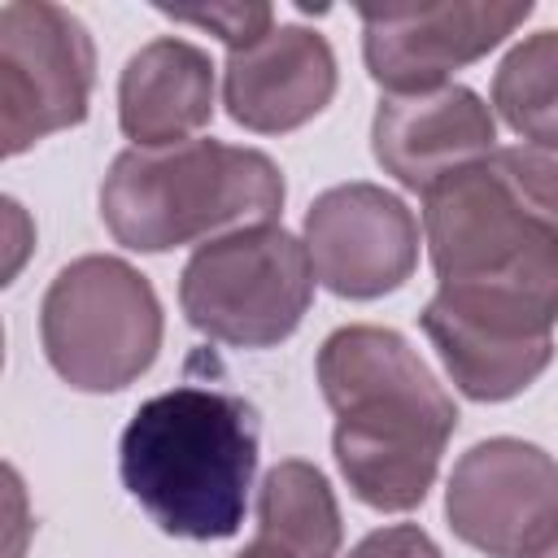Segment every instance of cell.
<instances>
[{
	"label": "cell",
	"mask_w": 558,
	"mask_h": 558,
	"mask_svg": "<svg viewBox=\"0 0 558 558\" xmlns=\"http://www.w3.org/2000/svg\"><path fill=\"white\" fill-rule=\"evenodd\" d=\"M436 292L418 314L445 375L471 401L527 392L558 327V157L514 144L423 192Z\"/></svg>",
	"instance_id": "6da1fadb"
},
{
	"label": "cell",
	"mask_w": 558,
	"mask_h": 558,
	"mask_svg": "<svg viewBox=\"0 0 558 558\" xmlns=\"http://www.w3.org/2000/svg\"><path fill=\"white\" fill-rule=\"evenodd\" d=\"M314 375L336 414L331 453L349 493L379 514L423 506L458 405L418 349L392 327L349 323L318 344Z\"/></svg>",
	"instance_id": "7a4b0ae2"
},
{
	"label": "cell",
	"mask_w": 558,
	"mask_h": 558,
	"mask_svg": "<svg viewBox=\"0 0 558 558\" xmlns=\"http://www.w3.org/2000/svg\"><path fill=\"white\" fill-rule=\"evenodd\" d=\"M257 449L262 418L248 397L183 379L140 401L118 440V475L166 536L227 541L244 523Z\"/></svg>",
	"instance_id": "3957f363"
},
{
	"label": "cell",
	"mask_w": 558,
	"mask_h": 558,
	"mask_svg": "<svg viewBox=\"0 0 558 558\" xmlns=\"http://www.w3.org/2000/svg\"><path fill=\"white\" fill-rule=\"evenodd\" d=\"M283 196V170L262 148L183 140L122 148L100 179V222L131 253H166L275 222Z\"/></svg>",
	"instance_id": "277c9868"
},
{
	"label": "cell",
	"mask_w": 558,
	"mask_h": 558,
	"mask_svg": "<svg viewBox=\"0 0 558 558\" xmlns=\"http://www.w3.org/2000/svg\"><path fill=\"white\" fill-rule=\"evenodd\" d=\"M161 301L131 262L87 253L61 266L39 301V344L74 392L131 388L161 349Z\"/></svg>",
	"instance_id": "5b68a950"
},
{
	"label": "cell",
	"mask_w": 558,
	"mask_h": 558,
	"mask_svg": "<svg viewBox=\"0 0 558 558\" xmlns=\"http://www.w3.org/2000/svg\"><path fill=\"white\" fill-rule=\"evenodd\" d=\"M314 283L305 240L257 222L196 244L179 275V310L214 344L275 349L310 314Z\"/></svg>",
	"instance_id": "8992f818"
},
{
	"label": "cell",
	"mask_w": 558,
	"mask_h": 558,
	"mask_svg": "<svg viewBox=\"0 0 558 558\" xmlns=\"http://www.w3.org/2000/svg\"><path fill=\"white\" fill-rule=\"evenodd\" d=\"M96 87V44L70 9L52 0H9L0 9V153L22 157L39 140L87 122Z\"/></svg>",
	"instance_id": "52a82bcc"
},
{
	"label": "cell",
	"mask_w": 558,
	"mask_h": 558,
	"mask_svg": "<svg viewBox=\"0 0 558 558\" xmlns=\"http://www.w3.org/2000/svg\"><path fill=\"white\" fill-rule=\"evenodd\" d=\"M445 519L484 558H536L558 532V458L519 436L475 440L449 471Z\"/></svg>",
	"instance_id": "ba28073f"
},
{
	"label": "cell",
	"mask_w": 558,
	"mask_h": 558,
	"mask_svg": "<svg viewBox=\"0 0 558 558\" xmlns=\"http://www.w3.org/2000/svg\"><path fill=\"white\" fill-rule=\"evenodd\" d=\"M314 279L344 301H375L397 292L418 266L414 209L366 179L336 183L314 196L301 227Z\"/></svg>",
	"instance_id": "9c48e42d"
},
{
	"label": "cell",
	"mask_w": 558,
	"mask_h": 558,
	"mask_svg": "<svg viewBox=\"0 0 558 558\" xmlns=\"http://www.w3.org/2000/svg\"><path fill=\"white\" fill-rule=\"evenodd\" d=\"M362 61L384 96H410L445 87L453 70L501 48L532 4H414V9H362Z\"/></svg>",
	"instance_id": "30bf717a"
},
{
	"label": "cell",
	"mask_w": 558,
	"mask_h": 558,
	"mask_svg": "<svg viewBox=\"0 0 558 558\" xmlns=\"http://www.w3.org/2000/svg\"><path fill=\"white\" fill-rule=\"evenodd\" d=\"M493 148H497L493 105L462 83H445L410 96H379L371 118V153L379 170L418 196L436 187L445 174L488 157Z\"/></svg>",
	"instance_id": "8fae6325"
},
{
	"label": "cell",
	"mask_w": 558,
	"mask_h": 558,
	"mask_svg": "<svg viewBox=\"0 0 558 558\" xmlns=\"http://www.w3.org/2000/svg\"><path fill=\"white\" fill-rule=\"evenodd\" d=\"M336 96V52L327 35L301 22H279L248 48L227 52L222 105L253 135H288L314 122Z\"/></svg>",
	"instance_id": "7c38bea8"
},
{
	"label": "cell",
	"mask_w": 558,
	"mask_h": 558,
	"mask_svg": "<svg viewBox=\"0 0 558 558\" xmlns=\"http://www.w3.org/2000/svg\"><path fill=\"white\" fill-rule=\"evenodd\" d=\"M214 61L205 48L161 35L126 57L118 74V126L131 148H166L192 140L214 118Z\"/></svg>",
	"instance_id": "4fadbf2b"
},
{
	"label": "cell",
	"mask_w": 558,
	"mask_h": 558,
	"mask_svg": "<svg viewBox=\"0 0 558 558\" xmlns=\"http://www.w3.org/2000/svg\"><path fill=\"white\" fill-rule=\"evenodd\" d=\"M344 541L340 506L327 475L305 458H283L262 475L257 532L244 558H336Z\"/></svg>",
	"instance_id": "5bb4252c"
},
{
	"label": "cell",
	"mask_w": 558,
	"mask_h": 558,
	"mask_svg": "<svg viewBox=\"0 0 558 558\" xmlns=\"http://www.w3.org/2000/svg\"><path fill=\"white\" fill-rule=\"evenodd\" d=\"M493 113L527 144L558 157V31L523 35L493 74Z\"/></svg>",
	"instance_id": "9a60e30c"
},
{
	"label": "cell",
	"mask_w": 558,
	"mask_h": 558,
	"mask_svg": "<svg viewBox=\"0 0 558 558\" xmlns=\"http://www.w3.org/2000/svg\"><path fill=\"white\" fill-rule=\"evenodd\" d=\"M161 17H170L174 26H196V31H209L227 44V52L235 48H248L257 44L262 35H270L279 22H275V9L262 4V0H248V4H209V9H157Z\"/></svg>",
	"instance_id": "2e32d148"
},
{
	"label": "cell",
	"mask_w": 558,
	"mask_h": 558,
	"mask_svg": "<svg viewBox=\"0 0 558 558\" xmlns=\"http://www.w3.org/2000/svg\"><path fill=\"white\" fill-rule=\"evenodd\" d=\"M349 558H445V554L418 523H388V527L366 532L349 549Z\"/></svg>",
	"instance_id": "e0dca14e"
},
{
	"label": "cell",
	"mask_w": 558,
	"mask_h": 558,
	"mask_svg": "<svg viewBox=\"0 0 558 558\" xmlns=\"http://www.w3.org/2000/svg\"><path fill=\"white\" fill-rule=\"evenodd\" d=\"M4 227H9V262H4V283L17 275V266H22V257H26V248L35 244V231H31V222H26V214H22V205L13 201V196H4Z\"/></svg>",
	"instance_id": "ac0fdd59"
},
{
	"label": "cell",
	"mask_w": 558,
	"mask_h": 558,
	"mask_svg": "<svg viewBox=\"0 0 558 558\" xmlns=\"http://www.w3.org/2000/svg\"><path fill=\"white\" fill-rule=\"evenodd\" d=\"M536 558H558V532H554V541H549V545H545Z\"/></svg>",
	"instance_id": "d6986e66"
},
{
	"label": "cell",
	"mask_w": 558,
	"mask_h": 558,
	"mask_svg": "<svg viewBox=\"0 0 558 558\" xmlns=\"http://www.w3.org/2000/svg\"><path fill=\"white\" fill-rule=\"evenodd\" d=\"M235 558H244V554H235Z\"/></svg>",
	"instance_id": "ffe728a7"
}]
</instances>
